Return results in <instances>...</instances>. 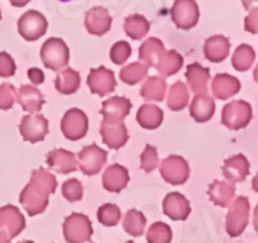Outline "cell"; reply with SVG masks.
<instances>
[{
    "mask_svg": "<svg viewBox=\"0 0 258 243\" xmlns=\"http://www.w3.org/2000/svg\"><path fill=\"white\" fill-rule=\"evenodd\" d=\"M56 188L57 180L54 175L39 167L32 172L31 181L21 193L19 203L31 217L42 214L48 207L49 195L56 192Z\"/></svg>",
    "mask_w": 258,
    "mask_h": 243,
    "instance_id": "cell-1",
    "label": "cell"
},
{
    "mask_svg": "<svg viewBox=\"0 0 258 243\" xmlns=\"http://www.w3.org/2000/svg\"><path fill=\"white\" fill-rule=\"evenodd\" d=\"M41 59L44 68L52 71H59L69 64L70 49L63 39L51 37L41 47Z\"/></svg>",
    "mask_w": 258,
    "mask_h": 243,
    "instance_id": "cell-2",
    "label": "cell"
},
{
    "mask_svg": "<svg viewBox=\"0 0 258 243\" xmlns=\"http://www.w3.org/2000/svg\"><path fill=\"white\" fill-rule=\"evenodd\" d=\"M252 116V106L248 101H230L223 108L222 125L232 131H239L249 125Z\"/></svg>",
    "mask_w": 258,
    "mask_h": 243,
    "instance_id": "cell-3",
    "label": "cell"
},
{
    "mask_svg": "<svg viewBox=\"0 0 258 243\" xmlns=\"http://www.w3.org/2000/svg\"><path fill=\"white\" fill-rule=\"evenodd\" d=\"M94 229L90 219L81 213H73L63 222V235L69 243H85L90 240Z\"/></svg>",
    "mask_w": 258,
    "mask_h": 243,
    "instance_id": "cell-4",
    "label": "cell"
},
{
    "mask_svg": "<svg viewBox=\"0 0 258 243\" xmlns=\"http://www.w3.org/2000/svg\"><path fill=\"white\" fill-rule=\"evenodd\" d=\"M250 204L248 198L239 197L230 205L225 220V229L230 237H238L244 232L249 222Z\"/></svg>",
    "mask_w": 258,
    "mask_h": 243,
    "instance_id": "cell-5",
    "label": "cell"
},
{
    "mask_svg": "<svg viewBox=\"0 0 258 243\" xmlns=\"http://www.w3.org/2000/svg\"><path fill=\"white\" fill-rule=\"evenodd\" d=\"M61 131L69 141H79L89 131V118L81 109L73 108L64 113L61 120Z\"/></svg>",
    "mask_w": 258,
    "mask_h": 243,
    "instance_id": "cell-6",
    "label": "cell"
},
{
    "mask_svg": "<svg viewBox=\"0 0 258 243\" xmlns=\"http://www.w3.org/2000/svg\"><path fill=\"white\" fill-rule=\"evenodd\" d=\"M200 11L194 0H176L171 8V19L178 29L188 31L197 26Z\"/></svg>",
    "mask_w": 258,
    "mask_h": 243,
    "instance_id": "cell-7",
    "label": "cell"
},
{
    "mask_svg": "<svg viewBox=\"0 0 258 243\" xmlns=\"http://www.w3.org/2000/svg\"><path fill=\"white\" fill-rule=\"evenodd\" d=\"M160 173L168 184L182 185L190 177V166L183 157L172 155L161 162Z\"/></svg>",
    "mask_w": 258,
    "mask_h": 243,
    "instance_id": "cell-8",
    "label": "cell"
},
{
    "mask_svg": "<svg viewBox=\"0 0 258 243\" xmlns=\"http://www.w3.org/2000/svg\"><path fill=\"white\" fill-rule=\"evenodd\" d=\"M48 28V21L37 11H28L19 18L18 32L26 41L33 42L44 36Z\"/></svg>",
    "mask_w": 258,
    "mask_h": 243,
    "instance_id": "cell-9",
    "label": "cell"
},
{
    "mask_svg": "<svg viewBox=\"0 0 258 243\" xmlns=\"http://www.w3.org/2000/svg\"><path fill=\"white\" fill-rule=\"evenodd\" d=\"M19 132L27 142H42L48 135V120L42 114L24 115L19 125Z\"/></svg>",
    "mask_w": 258,
    "mask_h": 243,
    "instance_id": "cell-10",
    "label": "cell"
},
{
    "mask_svg": "<svg viewBox=\"0 0 258 243\" xmlns=\"http://www.w3.org/2000/svg\"><path fill=\"white\" fill-rule=\"evenodd\" d=\"M106 158H108V152L93 143L84 147L79 153V167L85 175L94 176L100 172L105 165Z\"/></svg>",
    "mask_w": 258,
    "mask_h": 243,
    "instance_id": "cell-11",
    "label": "cell"
},
{
    "mask_svg": "<svg viewBox=\"0 0 258 243\" xmlns=\"http://www.w3.org/2000/svg\"><path fill=\"white\" fill-rule=\"evenodd\" d=\"M89 89L93 94L99 96H105L115 90L116 81L114 73L105 66H99L98 69H91L88 76Z\"/></svg>",
    "mask_w": 258,
    "mask_h": 243,
    "instance_id": "cell-12",
    "label": "cell"
},
{
    "mask_svg": "<svg viewBox=\"0 0 258 243\" xmlns=\"http://www.w3.org/2000/svg\"><path fill=\"white\" fill-rule=\"evenodd\" d=\"M132 103L124 96H113L101 104L100 114L104 123H123L124 118L131 113Z\"/></svg>",
    "mask_w": 258,
    "mask_h": 243,
    "instance_id": "cell-13",
    "label": "cell"
},
{
    "mask_svg": "<svg viewBox=\"0 0 258 243\" xmlns=\"http://www.w3.org/2000/svg\"><path fill=\"white\" fill-rule=\"evenodd\" d=\"M0 228L12 239L21 234L22 230L26 228V218L17 207L6 205L0 208Z\"/></svg>",
    "mask_w": 258,
    "mask_h": 243,
    "instance_id": "cell-14",
    "label": "cell"
},
{
    "mask_svg": "<svg viewBox=\"0 0 258 243\" xmlns=\"http://www.w3.org/2000/svg\"><path fill=\"white\" fill-rule=\"evenodd\" d=\"M223 175L230 184H237L245 180L249 175V161L244 155H234L224 161L222 167Z\"/></svg>",
    "mask_w": 258,
    "mask_h": 243,
    "instance_id": "cell-15",
    "label": "cell"
},
{
    "mask_svg": "<svg viewBox=\"0 0 258 243\" xmlns=\"http://www.w3.org/2000/svg\"><path fill=\"white\" fill-rule=\"evenodd\" d=\"M111 16L103 7H94L86 13L85 27L88 32L94 36H103L111 28Z\"/></svg>",
    "mask_w": 258,
    "mask_h": 243,
    "instance_id": "cell-16",
    "label": "cell"
},
{
    "mask_svg": "<svg viewBox=\"0 0 258 243\" xmlns=\"http://www.w3.org/2000/svg\"><path fill=\"white\" fill-rule=\"evenodd\" d=\"M46 162L49 168L63 175L74 172L79 167L75 153L63 150V148H56L47 153Z\"/></svg>",
    "mask_w": 258,
    "mask_h": 243,
    "instance_id": "cell-17",
    "label": "cell"
},
{
    "mask_svg": "<svg viewBox=\"0 0 258 243\" xmlns=\"http://www.w3.org/2000/svg\"><path fill=\"white\" fill-rule=\"evenodd\" d=\"M163 213L172 220H186L191 213L190 202L180 193H170L163 199Z\"/></svg>",
    "mask_w": 258,
    "mask_h": 243,
    "instance_id": "cell-18",
    "label": "cell"
},
{
    "mask_svg": "<svg viewBox=\"0 0 258 243\" xmlns=\"http://www.w3.org/2000/svg\"><path fill=\"white\" fill-rule=\"evenodd\" d=\"M100 133L103 142L111 150H119L129 140V133L124 123H101Z\"/></svg>",
    "mask_w": 258,
    "mask_h": 243,
    "instance_id": "cell-19",
    "label": "cell"
},
{
    "mask_svg": "<svg viewBox=\"0 0 258 243\" xmlns=\"http://www.w3.org/2000/svg\"><path fill=\"white\" fill-rule=\"evenodd\" d=\"M129 172L119 163L110 165L103 173V187L109 193H120L129 183Z\"/></svg>",
    "mask_w": 258,
    "mask_h": 243,
    "instance_id": "cell-20",
    "label": "cell"
},
{
    "mask_svg": "<svg viewBox=\"0 0 258 243\" xmlns=\"http://www.w3.org/2000/svg\"><path fill=\"white\" fill-rule=\"evenodd\" d=\"M16 101L29 114H36L44 104V98L41 91L33 85H22L17 91Z\"/></svg>",
    "mask_w": 258,
    "mask_h": 243,
    "instance_id": "cell-21",
    "label": "cell"
},
{
    "mask_svg": "<svg viewBox=\"0 0 258 243\" xmlns=\"http://www.w3.org/2000/svg\"><path fill=\"white\" fill-rule=\"evenodd\" d=\"M240 81L229 74H218L212 81V91L214 96L220 100L232 98L240 90Z\"/></svg>",
    "mask_w": 258,
    "mask_h": 243,
    "instance_id": "cell-22",
    "label": "cell"
},
{
    "mask_svg": "<svg viewBox=\"0 0 258 243\" xmlns=\"http://www.w3.org/2000/svg\"><path fill=\"white\" fill-rule=\"evenodd\" d=\"M215 113V101L212 96L204 94H197L190 104V115L198 123H205L210 120Z\"/></svg>",
    "mask_w": 258,
    "mask_h": 243,
    "instance_id": "cell-23",
    "label": "cell"
},
{
    "mask_svg": "<svg viewBox=\"0 0 258 243\" xmlns=\"http://www.w3.org/2000/svg\"><path fill=\"white\" fill-rule=\"evenodd\" d=\"M230 51V42L223 34L209 37L204 44V54L210 63H222Z\"/></svg>",
    "mask_w": 258,
    "mask_h": 243,
    "instance_id": "cell-24",
    "label": "cell"
},
{
    "mask_svg": "<svg viewBox=\"0 0 258 243\" xmlns=\"http://www.w3.org/2000/svg\"><path fill=\"white\" fill-rule=\"evenodd\" d=\"M166 53L165 46H163L162 41L156 37H150L147 41L142 43L138 51V56H140L141 61L146 64V66L150 68H155L158 65L163 54Z\"/></svg>",
    "mask_w": 258,
    "mask_h": 243,
    "instance_id": "cell-25",
    "label": "cell"
},
{
    "mask_svg": "<svg viewBox=\"0 0 258 243\" xmlns=\"http://www.w3.org/2000/svg\"><path fill=\"white\" fill-rule=\"evenodd\" d=\"M185 76L191 91L197 94H204L207 91L208 83L210 81L209 69L198 63L190 64L186 69Z\"/></svg>",
    "mask_w": 258,
    "mask_h": 243,
    "instance_id": "cell-26",
    "label": "cell"
},
{
    "mask_svg": "<svg viewBox=\"0 0 258 243\" xmlns=\"http://www.w3.org/2000/svg\"><path fill=\"white\" fill-rule=\"evenodd\" d=\"M208 195H209L210 200L215 205L222 208H228L230 207V204H233V199H234L235 195V188L234 185L229 184V183L215 180L209 187Z\"/></svg>",
    "mask_w": 258,
    "mask_h": 243,
    "instance_id": "cell-27",
    "label": "cell"
},
{
    "mask_svg": "<svg viewBox=\"0 0 258 243\" xmlns=\"http://www.w3.org/2000/svg\"><path fill=\"white\" fill-rule=\"evenodd\" d=\"M163 111L155 104H143L137 111L138 125L145 130H156L162 125Z\"/></svg>",
    "mask_w": 258,
    "mask_h": 243,
    "instance_id": "cell-28",
    "label": "cell"
},
{
    "mask_svg": "<svg viewBox=\"0 0 258 243\" xmlns=\"http://www.w3.org/2000/svg\"><path fill=\"white\" fill-rule=\"evenodd\" d=\"M80 83V74L74 70V69L68 68L57 74L56 79H54V88L58 93L69 95V94H74L79 90Z\"/></svg>",
    "mask_w": 258,
    "mask_h": 243,
    "instance_id": "cell-29",
    "label": "cell"
},
{
    "mask_svg": "<svg viewBox=\"0 0 258 243\" xmlns=\"http://www.w3.org/2000/svg\"><path fill=\"white\" fill-rule=\"evenodd\" d=\"M167 84L160 76H151L141 88V96L148 101H162L165 98Z\"/></svg>",
    "mask_w": 258,
    "mask_h": 243,
    "instance_id": "cell-30",
    "label": "cell"
},
{
    "mask_svg": "<svg viewBox=\"0 0 258 243\" xmlns=\"http://www.w3.org/2000/svg\"><path fill=\"white\" fill-rule=\"evenodd\" d=\"M150 22L141 14H132L124 21V31L132 39H142L150 31Z\"/></svg>",
    "mask_w": 258,
    "mask_h": 243,
    "instance_id": "cell-31",
    "label": "cell"
},
{
    "mask_svg": "<svg viewBox=\"0 0 258 243\" xmlns=\"http://www.w3.org/2000/svg\"><path fill=\"white\" fill-rule=\"evenodd\" d=\"M188 99H190V94H188L187 86L181 81H177L171 86L168 91L167 106L172 111L182 110L187 106Z\"/></svg>",
    "mask_w": 258,
    "mask_h": 243,
    "instance_id": "cell-32",
    "label": "cell"
},
{
    "mask_svg": "<svg viewBox=\"0 0 258 243\" xmlns=\"http://www.w3.org/2000/svg\"><path fill=\"white\" fill-rule=\"evenodd\" d=\"M183 66V57L175 49L166 51L158 65L156 66V70L162 76H172L180 71Z\"/></svg>",
    "mask_w": 258,
    "mask_h": 243,
    "instance_id": "cell-33",
    "label": "cell"
},
{
    "mask_svg": "<svg viewBox=\"0 0 258 243\" xmlns=\"http://www.w3.org/2000/svg\"><path fill=\"white\" fill-rule=\"evenodd\" d=\"M255 59V52L249 44H240L232 56V65L237 71H247L252 68Z\"/></svg>",
    "mask_w": 258,
    "mask_h": 243,
    "instance_id": "cell-34",
    "label": "cell"
},
{
    "mask_svg": "<svg viewBox=\"0 0 258 243\" xmlns=\"http://www.w3.org/2000/svg\"><path fill=\"white\" fill-rule=\"evenodd\" d=\"M146 223L147 220L142 212L137 209H131L126 212L125 217H124L123 227L128 234L133 235V237H140L145 233Z\"/></svg>",
    "mask_w": 258,
    "mask_h": 243,
    "instance_id": "cell-35",
    "label": "cell"
},
{
    "mask_svg": "<svg viewBox=\"0 0 258 243\" xmlns=\"http://www.w3.org/2000/svg\"><path fill=\"white\" fill-rule=\"evenodd\" d=\"M148 68L141 63H133L120 70L119 78L126 85H136L147 76Z\"/></svg>",
    "mask_w": 258,
    "mask_h": 243,
    "instance_id": "cell-36",
    "label": "cell"
},
{
    "mask_svg": "<svg viewBox=\"0 0 258 243\" xmlns=\"http://www.w3.org/2000/svg\"><path fill=\"white\" fill-rule=\"evenodd\" d=\"M172 230L170 225L163 222H156L150 227L147 232L148 243H171Z\"/></svg>",
    "mask_w": 258,
    "mask_h": 243,
    "instance_id": "cell-37",
    "label": "cell"
},
{
    "mask_svg": "<svg viewBox=\"0 0 258 243\" xmlns=\"http://www.w3.org/2000/svg\"><path fill=\"white\" fill-rule=\"evenodd\" d=\"M121 217L120 209L115 204H103L98 209V220L105 227H114L119 223Z\"/></svg>",
    "mask_w": 258,
    "mask_h": 243,
    "instance_id": "cell-38",
    "label": "cell"
},
{
    "mask_svg": "<svg viewBox=\"0 0 258 243\" xmlns=\"http://www.w3.org/2000/svg\"><path fill=\"white\" fill-rule=\"evenodd\" d=\"M62 194H63L64 199L70 203L79 202L84 195L83 184L78 178H70V180L64 181L62 185Z\"/></svg>",
    "mask_w": 258,
    "mask_h": 243,
    "instance_id": "cell-39",
    "label": "cell"
},
{
    "mask_svg": "<svg viewBox=\"0 0 258 243\" xmlns=\"http://www.w3.org/2000/svg\"><path fill=\"white\" fill-rule=\"evenodd\" d=\"M132 54V47L128 42L119 41L110 48V59L115 65H121Z\"/></svg>",
    "mask_w": 258,
    "mask_h": 243,
    "instance_id": "cell-40",
    "label": "cell"
},
{
    "mask_svg": "<svg viewBox=\"0 0 258 243\" xmlns=\"http://www.w3.org/2000/svg\"><path fill=\"white\" fill-rule=\"evenodd\" d=\"M158 162L160 160H158L157 148L151 145L146 146L141 155V168L145 170L146 172H152L153 170L157 168Z\"/></svg>",
    "mask_w": 258,
    "mask_h": 243,
    "instance_id": "cell-41",
    "label": "cell"
},
{
    "mask_svg": "<svg viewBox=\"0 0 258 243\" xmlns=\"http://www.w3.org/2000/svg\"><path fill=\"white\" fill-rule=\"evenodd\" d=\"M248 9V16L244 19V29L252 34H258V2L243 3Z\"/></svg>",
    "mask_w": 258,
    "mask_h": 243,
    "instance_id": "cell-42",
    "label": "cell"
},
{
    "mask_svg": "<svg viewBox=\"0 0 258 243\" xmlns=\"http://www.w3.org/2000/svg\"><path fill=\"white\" fill-rule=\"evenodd\" d=\"M17 91L12 84L4 83L0 85V110H8L16 103Z\"/></svg>",
    "mask_w": 258,
    "mask_h": 243,
    "instance_id": "cell-43",
    "label": "cell"
},
{
    "mask_svg": "<svg viewBox=\"0 0 258 243\" xmlns=\"http://www.w3.org/2000/svg\"><path fill=\"white\" fill-rule=\"evenodd\" d=\"M17 66L13 57L7 52H0V76L11 78L16 74Z\"/></svg>",
    "mask_w": 258,
    "mask_h": 243,
    "instance_id": "cell-44",
    "label": "cell"
},
{
    "mask_svg": "<svg viewBox=\"0 0 258 243\" xmlns=\"http://www.w3.org/2000/svg\"><path fill=\"white\" fill-rule=\"evenodd\" d=\"M28 79L34 84V85H41L44 81V74L43 71L39 70L37 68H32L28 70Z\"/></svg>",
    "mask_w": 258,
    "mask_h": 243,
    "instance_id": "cell-45",
    "label": "cell"
},
{
    "mask_svg": "<svg viewBox=\"0 0 258 243\" xmlns=\"http://www.w3.org/2000/svg\"><path fill=\"white\" fill-rule=\"evenodd\" d=\"M253 225H254L255 232L258 233V204L255 205L254 212H253Z\"/></svg>",
    "mask_w": 258,
    "mask_h": 243,
    "instance_id": "cell-46",
    "label": "cell"
},
{
    "mask_svg": "<svg viewBox=\"0 0 258 243\" xmlns=\"http://www.w3.org/2000/svg\"><path fill=\"white\" fill-rule=\"evenodd\" d=\"M0 243H11V238L4 232H0Z\"/></svg>",
    "mask_w": 258,
    "mask_h": 243,
    "instance_id": "cell-47",
    "label": "cell"
},
{
    "mask_svg": "<svg viewBox=\"0 0 258 243\" xmlns=\"http://www.w3.org/2000/svg\"><path fill=\"white\" fill-rule=\"evenodd\" d=\"M252 189L254 190L255 193H258V173L253 177L252 180Z\"/></svg>",
    "mask_w": 258,
    "mask_h": 243,
    "instance_id": "cell-48",
    "label": "cell"
},
{
    "mask_svg": "<svg viewBox=\"0 0 258 243\" xmlns=\"http://www.w3.org/2000/svg\"><path fill=\"white\" fill-rule=\"evenodd\" d=\"M253 79H254L255 83H258V64H257V66H255L254 71H253Z\"/></svg>",
    "mask_w": 258,
    "mask_h": 243,
    "instance_id": "cell-49",
    "label": "cell"
},
{
    "mask_svg": "<svg viewBox=\"0 0 258 243\" xmlns=\"http://www.w3.org/2000/svg\"><path fill=\"white\" fill-rule=\"evenodd\" d=\"M19 243H34V242H32V240H22V242Z\"/></svg>",
    "mask_w": 258,
    "mask_h": 243,
    "instance_id": "cell-50",
    "label": "cell"
},
{
    "mask_svg": "<svg viewBox=\"0 0 258 243\" xmlns=\"http://www.w3.org/2000/svg\"><path fill=\"white\" fill-rule=\"evenodd\" d=\"M125 243H135V242H133V240H128V242H125Z\"/></svg>",
    "mask_w": 258,
    "mask_h": 243,
    "instance_id": "cell-51",
    "label": "cell"
},
{
    "mask_svg": "<svg viewBox=\"0 0 258 243\" xmlns=\"http://www.w3.org/2000/svg\"><path fill=\"white\" fill-rule=\"evenodd\" d=\"M0 19H2V12H0Z\"/></svg>",
    "mask_w": 258,
    "mask_h": 243,
    "instance_id": "cell-52",
    "label": "cell"
}]
</instances>
